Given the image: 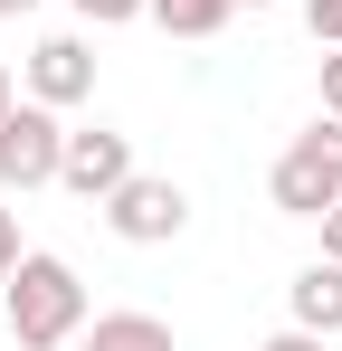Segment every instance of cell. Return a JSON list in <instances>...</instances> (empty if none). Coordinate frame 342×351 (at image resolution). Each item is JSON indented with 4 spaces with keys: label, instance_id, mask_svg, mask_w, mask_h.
<instances>
[{
    "label": "cell",
    "instance_id": "obj_1",
    "mask_svg": "<svg viewBox=\"0 0 342 351\" xmlns=\"http://www.w3.org/2000/svg\"><path fill=\"white\" fill-rule=\"evenodd\" d=\"M0 323H10L19 351H67L86 332V276H76L67 256H48V247H29L19 276L0 285Z\"/></svg>",
    "mask_w": 342,
    "mask_h": 351
},
{
    "label": "cell",
    "instance_id": "obj_2",
    "mask_svg": "<svg viewBox=\"0 0 342 351\" xmlns=\"http://www.w3.org/2000/svg\"><path fill=\"white\" fill-rule=\"evenodd\" d=\"M266 199H276L285 219H323V209L342 199V114H314V123H304V133L276 152Z\"/></svg>",
    "mask_w": 342,
    "mask_h": 351
},
{
    "label": "cell",
    "instance_id": "obj_3",
    "mask_svg": "<svg viewBox=\"0 0 342 351\" xmlns=\"http://www.w3.org/2000/svg\"><path fill=\"white\" fill-rule=\"evenodd\" d=\"M105 228L124 237V247H171V237L190 228V190L162 180V171H133V180L105 199Z\"/></svg>",
    "mask_w": 342,
    "mask_h": 351
},
{
    "label": "cell",
    "instance_id": "obj_4",
    "mask_svg": "<svg viewBox=\"0 0 342 351\" xmlns=\"http://www.w3.org/2000/svg\"><path fill=\"white\" fill-rule=\"evenodd\" d=\"M57 152H67V123L48 114V105H10L0 114V190H48L57 180Z\"/></svg>",
    "mask_w": 342,
    "mask_h": 351
},
{
    "label": "cell",
    "instance_id": "obj_5",
    "mask_svg": "<svg viewBox=\"0 0 342 351\" xmlns=\"http://www.w3.org/2000/svg\"><path fill=\"white\" fill-rule=\"evenodd\" d=\"M124 180H133V133H114V123L67 133V152H57V190H76L86 209H105Z\"/></svg>",
    "mask_w": 342,
    "mask_h": 351
},
{
    "label": "cell",
    "instance_id": "obj_6",
    "mask_svg": "<svg viewBox=\"0 0 342 351\" xmlns=\"http://www.w3.org/2000/svg\"><path fill=\"white\" fill-rule=\"evenodd\" d=\"M86 95H95V48H86L76 29H48V38L29 48V105L67 114V105H86Z\"/></svg>",
    "mask_w": 342,
    "mask_h": 351
},
{
    "label": "cell",
    "instance_id": "obj_7",
    "mask_svg": "<svg viewBox=\"0 0 342 351\" xmlns=\"http://www.w3.org/2000/svg\"><path fill=\"white\" fill-rule=\"evenodd\" d=\"M285 313L304 323V332H323V342H342V266L333 256H314L295 285H285Z\"/></svg>",
    "mask_w": 342,
    "mask_h": 351
},
{
    "label": "cell",
    "instance_id": "obj_8",
    "mask_svg": "<svg viewBox=\"0 0 342 351\" xmlns=\"http://www.w3.org/2000/svg\"><path fill=\"white\" fill-rule=\"evenodd\" d=\"M76 351H181V342H171L162 313H86Z\"/></svg>",
    "mask_w": 342,
    "mask_h": 351
},
{
    "label": "cell",
    "instance_id": "obj_9",
    "mask_svg": "<svg viewBox=\"0 0 342 351\" xmlns=\"http://www.w3.org/2000/svg\"><path fill=\"white\" fill-rule=\"evenodd\" d=\"M228 10H238V0H152L143 19H152L162 38H219V29H228Z\"/></svg>",
    "mask_w": 342,
    "mask_h": 351
},
{
    "label": "cell",
    "instance_id": "obj_10",
    "mask_svg": "<svg viewBox=\"0 0 342 351\" xmlns=\"http://www.w3.org/2000/svg\"><path fill=\"white\" fill-rule=\"evenodd\" d=\"M67 10H76L86 29H124V19H143L152 0H67Z\"/></svg>",
    "mask_w": 342,
    "mask_h": 351
},
{
    "label": "cell",
    "instance_id": "obj_11",
    "mask_svg": "<svg viewBox=\"0 0 342 351\" xmlns=\"http://www.w3.org/2000/svg\"><path fill=\"white\" fill-rule=\"evenodd\" d=\"M304 29H314V48H342V0H304Z\"/></svg>",
    "mask_w": 342,
    "mask_h": 351
},
{
    "label": "cell",
    "instance_id": "obj_12",
    "mask_svg": "<svg viewBox=\"0 0 342 351\" xmlns=\"http://www.w3.org/2000/svg\"><path fill=\"white\" fill-rule=\"evenodd\" d=\"M19 256H29V247H19V209H0V285L19 276Z\"/></svg>",
    "mask_w": 342,
    "mask_h": 351
},
{
    "label": "cell",
    "instance_id": "obj_13",
    "mask_svg": "<svg viewBox=\"0 0 342 351\" xmlns=\"http://www.w3.org/2000/svg\"><path fill=\"white\" fill-rule=\"evenodd\" d=\"M323 114H342V48H323Z\"/></svg>",
    "mask_w": 342,
    "mask_h": 351
},
{
    "label": "cell",
    "instance_id": "obj_14",
    "mask_svg": "<svg viewBox=\"0 0 342 351\" xmlns=\"http://www.w3.org/2000/svg\"><path fill=\"white\" fill-rule=\"evenodd\" d=\"M266 351H333V342H323V332H304V323H285V332H276Z\"/></svg>",
    "mask_w": 342,
    "mask_h": 351
},
{
    "label": "cell",
    "instance_id": "obj_15",
    "mask_svg": "<svg viewBox=\"0 0 342 351\" xmlns=\"http://www.w3.org/2000/svg\"><path fill=\"white\" fill-rule=\"evenodd\" d=\"M314 228H323V256H333V266H342V199H333V209H323V219H314Z\"/></svg>",
    "mask_w": 342,
    "mask_h": 351
},
{
    "label": "cell",
    "instance_id": "obj_16",
    "mask_svg": "<svg viewBox=\"0 0 342 351\" xmlns=\"http://www.w3.org/2000/svg\"><path fill=\"white\" fill-rule=\"evenodd\" d=\"M10 105H19V86H10V66H0V114H10Z\"/></svg>",
    "mask_w": 342,
    "mask_h": 351
},
{
    "label": "cell",
    "instance_id": "obj_17",
    "mask_svg": "<svg viewBox=\"0 0 342 351\" xmlns=\"http://www.w3.org/2000/svg\"><path fill=\"white\" fill-rule=\"evenodd\" d=\"M29 10H38V0H0V19H29Z\"/></svg>",
    "mask_w": 342,
    "mask_h": 351
},
{
    "label": "cell",
    "instance_id": "obj_18",
    "mask_svg": "<svg viewBox=\"0 0 342 351\" xmlns=\"http://www.w3.org/2000/svg\"><path fill=\"white\" fill-rule=\"evenodd\" d=\"M238 10H266V0H238Z\"/></svg>",
    "mask_w": 342,
    "mask_h": 351
}]
</instances>
